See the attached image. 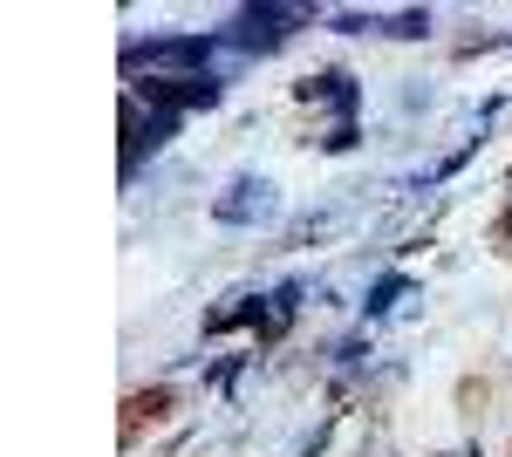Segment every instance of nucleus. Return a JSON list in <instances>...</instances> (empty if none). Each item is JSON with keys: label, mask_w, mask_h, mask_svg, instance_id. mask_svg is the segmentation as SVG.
<instances>
[{"label": "nucleus", "mask_w": 512, "mask_h": 457, "mask_svg": "<svg viewBox=\"0 0 512 457\" xmlns=\"http://www.w3.org/2000/svg\"><path fill=\"white\" fill-rule=\"evenodd\" d=\"M383 35H396V41H410V35H431V14H396V21H376Z\"/></svg>", "instance_id": "nucleus-7"}, {"label": "nucleus", "mask_w": 512, "mask_h": 457, "mask_svg": "<svg viewBox=\"0 0 512 457\" xmlns=\"http://www.w3.org/2000/svg\"><path fill=\"white\" fill-rule=\"evenodd\" d=\"M335 28H342V35H369L376 21H369V14H335Z\"/></svg>", "instance_id": "nucleus-9"}, {"label": "nucleus", "mask_w": 512, "mask_h": 457, "mask_svg": "<svg viewBox=\"0 0 512 457\" xmlns=\"http://www.w3.org/2000/svg\"><path fill=\"white\" fill-rule=\"evenodd\" d=\"M274 212H280V191L267 178H233V185L212 198V219L219 226H267Z\"/></svg>", "instance_id": "nucleus-1"}, {"label": "nucleus", "mask_w": 512, "mask_h": 457, "mask_svg": "<svg viewBox=\"0 0 512 457\" xmlns=\"http://www.w3.org/2000/svg\"><path fill=\"white\" fill-rule=\"evenodd\" d=\"M294 21H308V7H239V48H280V41L294 35Z\"/></svg>", "instance_id": "nucleus-3"}, {"label": "nucleus", "mask_w": 512, "mask_h": 457, "mask_svg": "<svg viewBox=\"0 0 512 457\" xmlns=\"http://www.w3.org/2000/svg\"><path fill=\"white\" fill-rule=\"evenodd\" d=\"M158 110H171V116H185V110H212L219 103V82L212 76H151V82H137Z\"/></svg>", "instance_id": "nucleus-2"}, {"label": "nucleus", "mask_w": 512, "mask_h": 457, "mask_svg": "<svg viewBox=\"0 0 512 457\" xmlns=\"http://www.w3.org/2000/svg\"><path fill=\"white\" fill-rule=\"evenodd\" d=\"M321 151H355V123H335V130H328V137H321Z\"/></svg>", "instance_id": "nucleus-8"}, {"label": "nucleus", "mask_w": 512, "mask_h": 457, "mask_svg": "<svg viewBox=\"0 0 512 457\" xmlns=\"http://www.w3.org/2000/svg\"><path fill=\"white\" fill-rule=\"evenodd\" d=\"M219 41L212 35H178V41H130L123 48V62L137 69V62H164V69H192V62H205Z\"/></svg>", "instance_id": "nucleus-4"}, {"label": "nucleus", "mask_w": 512, "mask_h": 457, "mask_svg": "<svg viewBox=\"0 0 512 457\" xmlns=\"http://www.w3.org/2000/svg\"><path fill=\"white\" fill-rule=\"evenodd\" d=\"M301 96H308V103H335V110L342 116H355V103H362V89H355L349 76H342V69H328V76H315V82H301Z\"/></svg>", "instance_id": "nucleus-5"}, {"label": "nucleus", "mask_w": 512, "mask_h": 457, "mask_svg": "<svg viewBox=\"0 0 512 457\" xmlns=\"http://www.w3.org/2000/svg\"><path fill=\"white\" fill-rule=\"evenodd\" d=\"M403 294H410V280H403V273H383V280H376V294L362 301V314H369V321H383V314H390Z\"/></svg>", "instance_id": "nucleus-6"}]
</instances>
